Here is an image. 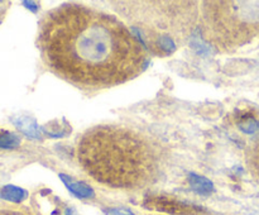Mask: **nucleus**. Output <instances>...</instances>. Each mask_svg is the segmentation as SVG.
<instances>
[{
	"instance_id": "obj_1",
	"label": "nucleus",
	"mask_w": 259,
	"mask_h": 215,
	"mask_svg": "<svg viewBox=\"0 0 259 215\" xmlns=\"http://www.w3.org/2000/svg\"><path fill=\"white\" fill-rule=\"evenodd\" d=\"M38 40L46 65L85 88L126 82L146 65L143 48L123 23L82 5H62L48 13Z\"/></svg>"
},
{
	"instance_id": "obj_2",
	"label": "nucleus",
	"mask_w": 259,
	"mask_h": 215,
	"mask_svg": "<svg viewBox=\"0 0 259 215\" xmlns=\"http://www.w3.org/2000/svg\"><path fill=\"white\" fill-rule=\"evenodd\" d=\"M78 162L100 184L115 189L146 186L157 174V157L138 133L101 125L88 131L77 148Z\"/></svg>"
},
{
	"instance_id": "obj_3",
	"label": "nucleus",
	"mask_w": 259,
	"mask_h": 215,
	"mask_svg": "<svg viewBox=\"0 0 259 215\" xmlns=\"http://www.w3.org/2000/svg\"><path fill=\"white\" fill-rule=\"evenodd\" d=\"M201 14L204 39L232 52L259 34V2H205Z\"/></svg>"
},
{
	"instance_id": "obj_4",
	"label": "nucleus",
	"mask_w": 259,
	"mask_h": 215,
	"mask_svg": "<svg viewBox=\"0 0 259 215\" xmlns=\"http://www.w3.org/2000/svg\"><path fill=\"white\" fill-rule=\"evenodd\" d=\"M143 205L151 210H157V211L167 212L171 215H197L202 212V207L166 196L148 197L143 202Z\"/></svg>"
},
{
	"instance_id": "obj_5",
	"label": "nucleus",
	"mask_w": 259,
	"mask_h": 215,
	"mask_svg": "<svg viewBox=\"0 0 259 215\" xmlns=\"http://www.w3.org/2000/svg\"><path fill=\"white\" fill-rule=\"evenodd\" d=\"M60 177L62 179V181L65 182L66 186L68 187V190H70L73 195H76L77 197H81V199H88V197L94 196L93 189H91L89 185L83 184V182L75 181V180L66 176V175H61Z\"/></svg>"
},
{
	"instance_id": "obj_6",
	"label": "nucleus",
	"mask_w": 259,
	"mask_h": 215,
	"mask_svg": "<svg viewBox=\"0 0 259 215\" xmlns=\"http://www.w3.org/2000/svg\"><path fill=\"white\" fill-rule=\"evenodd\" d=\"M237 124L247 134H254L259 132V120L252 111H243L237 115Z\"/></svg>"
},
{
	"instance_id": "obj_7",
	"label": "nucleus",
	"mask_w": 259,
	"mask_h": 215,
	"mask_svg": "<svg viewBox=\"0 0 259 215\" xmlns=\"http://www.w3.org/2000/svg\"><path fill=\"white\" fill-rule=\"evenodd\" d=\"M189 181L191 187L194 189V191H196L197 194L201 195H210L214 190V185L210 180H207L206 177L199 176L196 174H191L189 176Z\"/></svg>"
},
{
	"instance_id": "obj_8",
	"label": "nucleus",
	"mask_w": 259,
	"mask_h": 215,
	"mask_svg": "<svg viewBox=\"0 0 259 215\" xmlns=\"http://www.w3.org/2000/svg\"><path fill=\"white\" fill-rule=\"evenodd\" d=\"M13 123L15 124L20 132L25 134V136L30 137V138H39V129H38L35 120L32 118H17L13 119Z\"/></svg>"
},
{
	"instance_id": "obj_9",
	"label": "nucleus",
	"mask_w": 259,
	"mask_h": 215,
	"mask_svg": "<svg viewBox=\"0 0 259 215\" xmlns=\"http://www.w3.org/2000/svg\"><path fill=\"white\" fill-rule=\"evenodd\" d=\"M0 197L12 202H20L27 197V191L17 186H4L0 189Z\"/></svg>"
},
{
	"instance_id": "obj_10",
	"label": "nucleus",
	"mask_w": 259,
	"mask_h": 215,
	"mask_svg": "<svg viewBox=\"0 0 259 215\" xmlns=\"http://www.w3.org/2000/svg\"><path fill=\"white\" fill-rule=\"evenodd\" d=\"M248 164L253 175L259 180V137L250 147L249 154H248Z\"/></svg>"
},
{
	"instance_id": "obj_11",
	"label": "nucleus",
	"mask_w": 259,
	"mask_h": 215,
	"mask_svg": "<svg viewBox=\"0 0 259 215\" xmlns=\"http://www.w3.org/2000/svg\"><path fill=\"white\" fill-rule=\"evenodd\" d=\"M20 144V138L10 132H0V149H14Z\"/></svg>"
},
{
	"instance_id": "obj_12",
	"label": "nucleus",
	"mask_w": 259,
	"mask_h": 215,
	"mask_svg": "<svg viewBox=\"0 0 259 215\" xmlns=\"http://www.w3.org/2000/svg\"><path fill=\"white\" fill-rule=\"evenodd\" d=\"M0 215H29L23 210L10 209V207H0Z\"/></svg>"
},
{
	"instance_id": "obj_13",
	"label": "nucleus",
	"mask_w": 259,
	"mask_h": 215,
	"mask_svg": "<svg viewBox=\"0 0 259 215\" xmlns=\"http://www.w3.org/2000/svg\"><path fill=\"white\" fill-rule=\"evenodd\" d=\"M109 214L110 215H134L133 212H131L129 210H125V209H111L110 211H109Z\"/></svg>"
},
{
	"instance_id": "obj_14",
	"label": "nucleus",
	"mask_w": 259,
	"mask_h": 215,
	"mask_svg": "<svg viewBox=\"0 0 259 215\" xmlns=\"http://www.w3.org/2000/svg\"><path fill=\"white\" fill-rule=\"evenodd\" d=\"M8 5H9V3H5V2H0V17H2L3 14H4L5 9L8 8Z\"/></svg>"
}]
</instances>
